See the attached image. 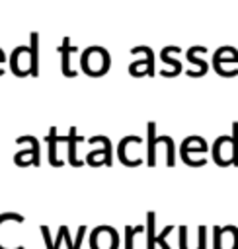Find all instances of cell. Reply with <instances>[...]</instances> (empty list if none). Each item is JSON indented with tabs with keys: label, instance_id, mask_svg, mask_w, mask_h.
<instances>
[{
	"label": "cell",
	"instance_id": "3",
	"mask_svg": "<svg viewBox=\"0 0 238 249\" xmlns=\"http://www.w3.org/2000/svg\"><path fill=\"white\" fill-rule=\"evenodd\" d=\"M18 144H29L31 148L29 150H20L16 156H14V161L16 165L23 167V165H39L41 163V150H39V140L31 134H23V136H18L16 138Z\"/></svg>",
	"mask_w": 238,
	"mask_h": 249
},
{
	"label": "cell",
	"instance_id": "14",
	"mask_svg": "<svg viewBox=\"0 0 238 249\" xmlns=\"http://www.w3.org/2000/svg\"><path fill=\"white\" fill-rule=\"evenodd\" d=\"M156 128H154V123L150 121L148 123V150H146V163L148 165H154L156 163Z\"/></svg>",
	"mask_w": 238,
	"mask_h": 249
},
{
	"label": "cell",
	"instance_id": "1",
	"mask_svg": "<svg viewBox=\"0 0 238 249\" xmlns=\"http://www.w3.org/2000/svg\"><path fill=\"white\" fill-rule=\"evenodd\" d=\"M109 64H111V56L103 47L92 45V47L82 51L80 68H82L84 74H88V76H103L109 70Z\"/></svg>",
	"mask_w": 238,
	"mask_h": 249
},
{
	"label": "cell",
	"instance_id": "20",
	"mask_svg": "<svg viewBox=\"0 0 238 249\" xmlns=\"http://www.w3.org/2000/svg\"><path fill=\"white\" fill-rule=\"evenodd\" d=\"M178 231H179V249H189L187 247V228L185 226H179Z\"/></svg>",
	"mask_w": 238,
	"mask_h": 249
},
{
	"label": "cell",
	"instance_id": "5",
	"mask_svg": "<svg viewBox=\"0 0 238 249\" xmlns=\"http://www.w3.org/2000/svg\"><path fill=\"white\" fill-rule=\"evenodd\" d=\"M90 144H101L103 148H98V150H92L90 154H88V158H86V163H90V165H111V161H113V158H111V142H109V138L107 136H103V134H96V136H92L90 140H88Z\"/></svg>",
	"mask_w": 238,
	"mask_h": 249
},
{
	"label": "cell",
	"instance_id": "15",
	"mask_svg": "<svg viewBox=\"0 0 238 249\" xmlns=\"http://www.w3.org/2000/svg\"><path fill=\"white\" fill-rule=\"evenodd\" d=\"M154 224H156V216L150 210V212H146V249H154V245H156Z\"/></svg>",
	"mask_w": 238,
	"mask_h": 249
},
{
	"label": "cell",
	"instance_id": "2",
	"mask_svg": "<svg viewBox=\"0 0 238 249\" xmlns=\"http://www.w3.org/2000/svg\"><path fill=\"white\" fill-rule=\"evenodd\" d=\"M142 53L144 56L131 62L129 64V74L139 78V76H154V53L150 47L146 45H139V47H133L131 49V54H139Z\"/></svg>",
	"mask_w": 238,
	"mask_h": 249
},
{
	"label": "cell",
	"instance_id": "23",
	"mask_svg": "<svg viewBox=\"0 0 238 249\" xmlns=\"http://www.w3.org/2000/svg\"><path fill=\"white\" fill-rule=\"evenodd\" d=\"M68 226H60L59 228V233H57V239L53 241V245H51V249H59L60 247V243H62V235H64V230H66Z\"/></svg>",
	"mask_w": 238,
	"mask_h": 249
},
{
	"label": "cell",
	"instance_id": "12",
	"mask_svg": "<svg viewBox=\"0 0 238 249\" xmlns=\"http://www.w3.org/2000/svg\"><path fill=\"white\" fill-rule=\"evenodd\" d=\"M29 56H31V76H39V33L29 35Z\"/></svg>",
	"mask_w": 238,
	"mask_h": 249
},
{
	"label": "cell",
	"instance_id": "4",
	"mask_svg": "<svg viewBox=\"0 0 238 249\" xmlns=\"http://www.w3.org/2000/svg\"><path fill=\"white\" fill-rule=\"evenodd\" d=\"M92 249H117L119 247V233L111 226H98L90 235Z\"/></svg>",
	"mask_w": 238,
	"mask_h": 249
},
{
	"label": "cell",
	"instance_id": "7",
	"mask_svg": "<svg viewBox=\"0 0 238 249\" xmlns=\"http://www.w3.org/2000/svg\"><path fill=\"white\" fill-rule=\"evenodd\" d=\"M213 160L220 167L232 165V138L230 136H218L215 140V144H213Z\"/></svg>",
	"mask_w": 238,
	"mask_h": 249
},
{
	"label": "cell",
	"instance_id": "8",
	"mask_svg": "<svg viewBox=\"0 0 238 249\" xmlns=\"http://www.w3.org/2000/svg\"><path fill=\"white\" fill-rule=\"evenodd\" d=\"M59 51H60V58H62V62H60V72H62L66 78H76L78 72L70 66V54L76 53L78 47H72V45H70V37H64V39H62V45L59 47Z\"/></svg>",
	"mask_w": 238,
	"mask_h": 249
},
{
	"label": "cell",
	"instance_id": "9",
	"mask_svg": "<svg viewBox=\"0 0 238 249\" xmlns=\"http://www.w3.org/2000/svg\"><path fill=\"white\" fill-rule=\"evenodd\" d=\"M140 142H142V138H140V136H135V134L125 136V138L119 142L117 156H119V161H121L123 165L137 167V165H140V163H142V161H140V158H129V156H127V146H129V144H140Z\"/></svg>",
	"mask_w": 238,
	"mask_h": 249
},
{
	"label": "cell",
	"instance_id": "13",
	"mask_svg": "<svg viewBox=\"0 0 238 249\" xmlns=\"http://www.w3.org/2000/svg\"><path fill=\"white\" fill-rule=\"evenodd\" d=\"M199 53H207V47H203V45H195V47H191V49L187 51V60L199 66V70H197V76H195V78H199V76L207 74V70H209L207 62H205V60H201V58H197V54H199Z\"/></svg>",
	"mask_w": 238,
	"mask_h": 249
},
{
	"label": "cell",
	"instance_id": "16",
	"mask_svg": "<svg viewBox=\"0 0 238 249\" xmlns=\"http://www.w3.org/2000/svg\"><path fill=\"white\" fill-rule=\"evenodd\" d=\"M140 231H144V226H125V249H135L133 237Z\"/></svg>",
	"mask_w": 238,
	"mask_h": 249
},
{
	"label": "cell",
	"instance_id": "10",
	"mask_svg": "<svg viewBox=\"0 0 238 249\" xmlns=\"http://www.w3.org/2000/svg\"><path fill=\"white\" fill-rule=\"evenodd\" d=\"M47 142H49V163L53 167H60L64 161L57 158V142H68V138L66 136H57V126H51Z\"/></svg>",
	"mask_w": 238,
	"mask_h": 249
},
{
	"label": "cell",
	"instance_id": "22",
	"mask_svg": "<svg viewBox=\"0 0 238 249\" xmlns=\"http://www.w3.org/2000/svg\"><path fill=\"white\" fill-rule=\"evenodd\" d=\"M213 249H220V226L213 228Z\"/></svg>",
	"mask_w": 238,
	"mask_h": 249
},
{
	"label": "cell",
	"instance_id": "11",
	"mask_svg": "<svg viewBox=\"0 0 238 249\" xmlns=\"http://www.w3.org/2000/svg\"><path fill=\"white\" fill-rule=\"evenodd\" d=\"M66 138H68V142H66V144H68V163H70V165H74V167L84 165V160H78V158H76V142L84 140L82 136H78V134H76V126H70V128H68Z\"/></svg>",
	"mask_w": 238,
	"mask_h": 249
},
{
	"label": "cell",
	"instance_id": "18",
	"mask_svg": "<svg viewBox=\"0 0 238 249\" xmlns=\"http://www.w3.org/2000/svg\"><path fill=\"white\" fill-rule=\"evenodd\" d=\"M232 165H238V121L232 123Z\"/></svg>",
	"mask_w": 238,
	"mask_h": 249
},
{
	"label": "cell",
	"instance_id": "17",
	"mask_svg": "<svg viewBox=\"0 0 238 249\" xmlns=\"http://www.w3.org/2000/svg\"><path fill=\"white\" fill-rule=\"evenodd\" d=\"M8 220H12V222H18V224H21L25 218L21 216V214H18V212H2L0 214V226L4 224V222H8ZM0 249H8V247H4L2 243H0ZM14 249H25L23 245H18V247H14Z\"/></svg>",
	"mask_w": 238,
	"mask_h": 249
},
{
	"label": "cell",
	"instance_id": "21",
	"mask_svg": "<svg viewBox=\"0 0 238 249\" xmlns=\"http://www.w3.org/2000/svg\"><path fill=\"white\" fill-rule=\"evenodd\" d=\"M197 249H207V228L199 226V247Z\"/></svg>",
	"mask_w": 238,
	"mask_h": 249
},
{
	"label": "cell",
	"instance_id": "6",
	"mask_svg": "<svg viewBox=\"0 0 238 249\" xmlns=\"http://www.w3.org/2000/svg\"><path fill=\"white\" fill-rule=\"evenodd\" d=\"M10 70H12L16 76H20V78H23V76L31 74V56H29V47L20 45V47H16V49L12 51V54H10Z\"/></svg>",
	"mask_w": 238,
	"mask_h": 249
},
{
	"label": "cell",
	"instance_id": "19",
	"mask_svg": "<svg viewBox=\"0 0 238 249\" xmlns=\"http://www.w3.org/2000/svg\"><path fill=\"white\" fill-rule=\"evenodd\" d=\"M174 231V226H166L158 235H156V243L160 245V249H170V245L166 243V237H168V233H172Z\"/></svg>",
	"mask_w": 238,
	"mask_h": 249
}]
</instances>
